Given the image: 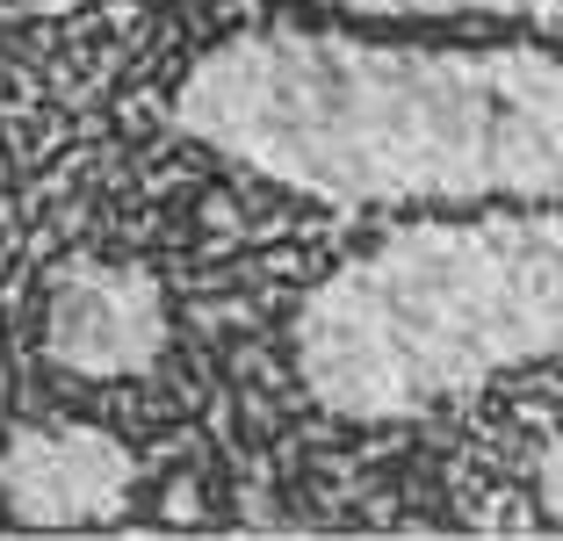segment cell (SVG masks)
I'll return each mask as SVG.
<instances>
[{"mask_svg":"<svg viewBox=\"0 0 563 541\" xmlns=\"http://www.w3.org/2000/svg\"><path fill=\"white\" fill-rule=\"evenodd\" d=\"M174 131L311 202H563V58L347 30H239L174 87Z\"/></svg>","mask_w":563,"mask_h":541,"instance_id":"obj_1","label":"cell"},{"mask_svg":"<svg viewBox=\"0 0 563 541\" xmlns=\"http://www.w3.org/2000/svg\"><path fill=\"white\" fill-rule=\"evenodd\" d=\"M289 354L340 419H412L506 368L563 361V210L390 231L297 303Z\"/></svg>","mask_w":563,"mask_h":541,"instance_id":"obj_2","label":"cell"},{"mask_svg":"<svg viewBox=\"0 0 563 541\" xmlns=\"http://www.w3.org/2000/svg\"><path fill=\"white\" fill-rule=\"evenodd\" d=\"M166 289L137 261H73L44 296V354L87 383L145 376L166 354Z\"/></svg>","mask_w":563,"mask_h":541,"instance_id":"obj_3","label":"cell"},{"mask_svg":"<svg viewBox=\"0 0 563 541\" xmlns=\"http://www.w3.org/2000/svg\"><path fill=\"white\" fill-rule=\"evenodd\" d=\"M131 492H137V455L109 427L44 419V427L8 433V448H0V506L22 527L117 520Z\"/></svg>","mask_w":563,"mask_h":541,"instance_id":"obj_4","label":"cell"},{"mask_svg":"<svg viewBox=\"0 0 563 541\" xmlns=\"http://www.w3.org/2000/svg\"><path fill=\"white\" fill-rule=\"evenodd\" d=\"M347 15H528V22H563V0H318Z\"/></svg>","mask_w":563,"mask_h":541,"instance_id":"obj_5","label":"cell"},{"mask_svg":"<svg viewBox=\"0 0 563 541\" xmlns=\"http://www.w3.org/2000/svg\"><path fill=\"white\" fill-rule=\"evenodd\" d=\"M534 484H542V512L563 527V433L542 448V470H534Z\"/></svg>","mask_w":563,"mask_h":541,"instance_id":"obj_6","label":"cell"}]
</instances>
